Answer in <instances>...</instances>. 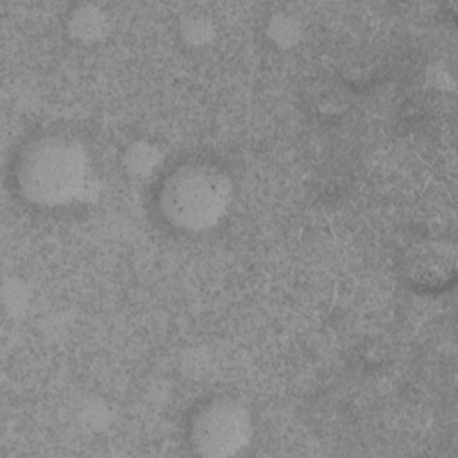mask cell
Masks as SVG:
<instances>
[{
	"mask_svg": "<svg viewBox=\"0 0 458 458\" xmlns=\"http://www.w3.org/2000/svg\"><path fill=\"white\" fill-rule=\"evenodd\" d=\"M14 175L25 200L41 208H61L82 199L89 188L91 159L81 140L48 132L23 147Z\"/></svg>",
	"mask_w": 458,
	"mask_h": 458,
	"instance_id": "1",
	"label": "cell"
},
{
	"mask_svg": "<svg viewBox=\"0 0 458 458\" xmlns=\"http://www.w3.org/2000/svg\"><path fill=\"white\" fill-rule=\"evenodd\" d=\"M233 200V182L216 165L190 161L175 166L157 190V208L168 225L204 233L220 224Z\"/></svg>",
	"mask_w": 458,
	"mask_h": 458,
	"instance_id": "2",
	"label": "cell"
},
{
	"mask_svg": "<svg viewBox=\"0 0 458 458\" xmlns=\"http://www.w3.org/2000/svg\"><path fill=\"white\" fill-rule=\"evenodd\" d=\"M254 433L249 408L229 395L202 403L190 420V444L197 454L227 458L242 453Z\"/></svg>",
	"mask_w": 458,
	"mask_h": 458,
	"instance_id": "3",
	"label": "cell"
},
{
	"mask_svg": "<svg viewBox=\"0 0 458 458\" xmlns=\"http://www.w3.org/2000/svg\"><path fill=\"white\" fill-rule=\"evenodd\" d=\"M406 274L415 284L440 286L454 277L456 249L445 240L417 242L404 259Z\"/></svg>",
	"mask_w": 458,
	"mask_h": 458,
	"instance_id": "4",
	"label": "cell"
},
{
	"mask_svg": "<svg viewBox=\"0 0 458 458\" xmlns=\"http://www.w3.org/2000/svg\"><path fill=\"white\" fill-rule=\"evenodd\" d=\"M111 14L109 11L93 2L75 4L64 20V29L75 43L95 45L100 43L111 32Z\"/></svg>",
	"mask_w": 458,
	"mask_h": 458,
	"instance_id": "5",
	"label": "cell"
},
{
	"mask_svg": "<svg viewBox=\"0 0 458 458\" xmlns=\"http://www.w3.org/2000/svg\"><path fill=\"white\" fill-rule=\"evenodd\" d=\"M163 148L152 140H136L129 143L122 154L125 172L138 179L152 177L163 165Z\"/></svg>",
	"mask_w": 458,
	"mask_h": 458,
	"instance_id": "6",
	"label": "cell"
},
{
	"mask_svg": "<svg viewBox=\"0 0 458 458\" xmlns=\"http://www.w3.org/2000/svg\"><path fill=\"white\" fill-rule=\"evenodd\" d=\"M304 25L301 18L290 11H276L265 21V36L277 48H292L301 43Z\"/></svg>",
	"mask_w": 458,
	"mask_h": 458,
	"instance_id": "7",
	"label": "cell"
},
{
	"mask_svg": "<svg viewBox=\"0 0 458 458\" xmlns=\"http://www.w3.org/2000/svg\"><path fill=\"white\" fill-rule=\"evenodd\" d=\"M181 41L190 48L209 47L216 38V23L204 11L184 13L177 23Z\"/></svg>",
	"mask_w": 458,
	"mask_h": 458,
	"instance_id": "8",
	"label": "cell"
}]
</instances>
